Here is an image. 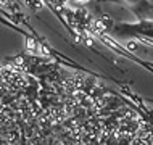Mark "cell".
Here are the masks:
<instances>
[{
  "instance_id": "2",
  "label": "cell",
  "mask_w": 153,
  "mask_h": 145,
  "mask_svg": "<svg viewBox=\"0 0 153 145\" xmlns=\"http://www.w3.org/2000/svg\"><path fill=\"white\" fill-rule=\"evenodd\" d=\"M100 3H116L131 11L132 15L140 19H153V2L152 0H98Z\"/></svg>"
},
{
  "instance_id": "3",
  "label": "cell",
  "mask_w": 153,
  "mask_h": 145,
  "mask_svg": "<svg viewBox=\"0 0 153 145\" xmlns=\"http://www.w3.org/2000/svg\"><path fill=\"white\" fill-rule=\"evenodd\" d=\"M71 2L74 5H81V3H85V2H89V0H71Z\"/></svg>"
},
{
  "instance_id": "1",
  "label": "cell",
  "mask_w": 153,
  "mask_h": 145,
  "mask_svg": "<svg viewBox=\"0 0 153 145\" xmlns=\"http://www.w3.org/2000/svg\"><path fill=\"white\" fill-rule=\"evenodd\" d=\"M114 37L121 39H152L153 40V19H140L137 23H119L111 28Z\"/></svg>"
},
{
  "instance_id": "4",
  "label": "cell",
  "mask_w": 153,
  "mask_h": 145,
  "mask_svg": "<svg viewBox=\"0 0 153 145\" xmlns=\"http://www.w3.org/2000/svg\"><path fill=\"white\" fill-rule=\"evenodd\" d=\"M145 102H147V103H152V105H153V98H145Z\"/></svg>"
}]
</instances>
